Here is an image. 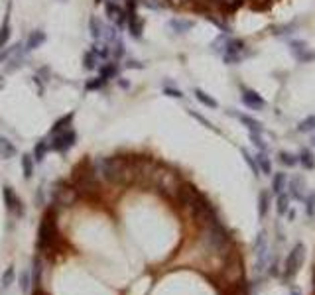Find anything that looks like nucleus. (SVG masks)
<instances>
[{
	"label": "nucleus",
	"mask_w": 315,
	"mask_h": 295,
	"mask_svg": "<svg viewBox=\"0 0 315 295\" xmlns=\"http://www.w3.org/2000/svg\"><path fill=\"white\" fill-rule=\"evenodd\" d=\"M286 183H288V175H286L284 171H280V173H274V175H272V193H276V195L284 193V189H286Z\"/></svg>",
	"instance_id": "obj_31"
},
{
	"label": "nucleus",
	"mask_w": 315,
	"mask_h": 295,
	"mask_svg": "<svg viewBox=\"0 0 315 295\" xmlns=\"http://www.w3.org/2000/svg\"><path fill=\"white\" fill-rule=\"evenodd\" d=\"M172 6H187V4H191L193 0H168Z\"/></svg>",
	"instance_id": "obj_53"
},
{
	"label": "nucleus",
	"mask_w": 315,
	"mask_h": 295,
	"mask_svg": "<svg viewBox=\"0 0 315 295\" xmlns=\"http://www.w3.org/2000/svg\"><path fill=\"white\" fill-rule=\"evenodd\" d=\"M174 199H176V201H178L183 209H187L189 213H193V209H195V207H197V205L205 199V195L199 193V189H197L195 185L181 181L180 189H178V193H176V197H174Z\"/></svg>",
	"instance_id": "obj_7"
},
{
	"label": "nucleus",
	"mask_w": 315,
	"mask_h": 295,
	"mask_svg": "<svg viewBox=\"0 0 315 295\" xmlns=\"http://www.w3.org/2000/svg\"><path fill=\"white\" fill-rule=\"evenodd\" d=\"M91 51L99 57V61H111V44H107V42H95L91 46Z\"/></svg>",
	"instance_id": "obj_24"
},
{
	"label": "nucleus",
	"mask_w": 315,
	"mask_h": 295,
	"mask_svg": "<svg viewBox=\"0 0 315 295\" xmlns=\"http://www.w3.org/2000/svg\"><path fill=\"white\" fill-rule=\"evenodd\" d=\"M254 159H256L258 169H260V175H272V159L268 158L266 152H258Z\"/></svg>",
	"instance_id": "obj_27"
},
{
	"label": "nucleus",
	"mask_w": 315,
	"mask_h": 295,
	"mask_svg": "<svg viewBox=\"0 0 315 295\" xmlns=\"http://www.w3.org/2000/svg\"><path fill=\"white\" fill-rule=\"evenodd\" d=\"M295 130H297L299 134L315 132V114H309V116H305L303 120H299V122H297V126H295Z\"/></svg>",
	"instance_id": "obj_33"
},
{
	"label": "nucleus",
	"mask_w": 315,
	"mask_h": 295,
	"mask_svg": "<svg viewBox=\"0 0 315 295\" xmlns=\"http://www.w3.org/2000/svg\"><path fill=\"white\" fill-rule=\"evenodd\" d=\"M14 279H16V272H14V268L10 266V268H6L4 273H2V287H10V285L14 283Z\"/></svg>",
	"instance_id": "obj_45"
},
{
	"label": "nucleus",
	"mask_w": 315,
	"mask_h": 295,
	"mask_svg": "<svg viewBox=\"0 0 315 295\" xmlns=\"http://www.w3.org/2000/svg\"><path fill=\"white\" fill-rule=\"evenodd\" d=\"M97 169L95 165L89 161V158H85L83 161H79L71 173V185L77 189V193L81 197H93L99 193V177H97Z\"/></svg>",
	"instance_id": "obj_3"
},
{
	"label": "nucleus",
	"mask_w": 315,
	"mask_h": 295,
	"mask_svg": "<svg viewBox=\"0 0 315 295\" xmlns=\"http://www.w3.org/2000/svg\"><path fill=\"white\" fill-rule=\"evenodd\" d=\"M313 295H315V270H313Z\"/></svg>",
	"instance_id": "obj_56"
},
{
	"label": "nucleus",
	"mask_w": 315,
	"mask_h": 295,
	"mask_svg": "<svg viewBox=\"0 0 315 295\" xmlns=\"http://www.w3.org/2000/svg\"><path fill=\"white\" fill-rule=\"evenodd\" d=\"M30 287H32V273L24 270V272L20 273V289H22L24 293H28Z\"/></svg>",
	"instance_id": "obj_47"
},
{
	"label": "nucleus",
	"mask_w": 315,
	"mask_h": 295,
	"mask_svg": "<svg viewBox=\"0 0 315 295\" xmlns=\"http://www.w3.org/2000/svg\"><path fill=\"white\" fill-rule=\"evenodd\" d=\"M297 163H299L303 169H315L313 152H311V150H307V148L299 150V154H297Z\"/></svg>",
	"instance_id": "obj_28"
},
{
	"label": "nucleus",
	"mask_w": 315,
	"mask_h": 295,
	"mask_svg": "<svg viewBox=\"0 0 315 295\" xmlns=\"http://www.w3.org/2000/svg\"><path fill=\"white\" fill-rule=\"evenodd\" d=\"M47 152H51V146H49V138H40L34 146V152H32V158L36 163H42L47 156Z\"/></svg>",
	"instance_id": "obj_20"
},
{
	"label": "nucleus",
	"mask_w": 315,
	"mask_h": 295,
	"mask_svg": "<svg viewBox=\"0 0 315 295\" xmlns=\"http://www.w3.org/2000/svg\"><path fill=\"white\" fill-rule=\"evenodd\" d=\"M268 209H270V195H268V191H260V195H258V217L264 219L268 215Z\"/></svg>",
	"instance_id": "obj_35"
},
{
	"label": "nucleus",
	"mask_w": 315,
	"mask_h": 295,
	"mask_svg": "<svg viewBox=\"0 0 315 295\" xmlns=\"http://www.w3.org/2000/svg\"><path fill=\"white\" fill-rule=\"evenodd\" d=\"M124 69H144L146 65L142 63V61H138V59H128V61H124Z\"/></svg>",
	"instance_id": "obj_51"
},
{
	"label": "nucleus",
	"mask_w": 315,
	"mask_h": 295,
	"mask_svg": "<svg viewBox=\"0 0 315 295\" xmlns=\"http://www.w3.org/2000/svg\"><path fill=\"white\" fill-rule=\"evenodd\" d=\"M113 46L111 47V59L113 61H120V59H124L126 57V46H124V42L118 38V40H114Z\"/></svg>",
	"instance_id": "obj_34"
},
{
	"label": "nucleus",
	"mask_w": 315,
	"mask_h": 295,
	"mask_svg": "<svg viewBox=\"0 0 315 295\" xmlns=\"http://www.w3.org/2000/svg\"><path fill=\"white\" fill-rule=\"evenodd\" d=\"M243 158H245V161L248 163V167L252 169L254 177H260V169H258V165H256V159H254V156H252L248 150H243Z\"/></svg>",
	"instance_id": "obj_42"
},
{
	"label": "nucleus",
	"mask_w": 315,
	"mask_h": 295,
	"mask_svg": "<svg viewBox=\"0 0 315 295\" xmlns=\"http://www.w3.org/2000/svg\"><path fill=\"white\" fill-rule=\"evenodd\" d=\"M89 32H91V38H93L95 42H101V40H103V32H105V24L101 22L97 16H91Z\"/></svg>",
	"instance_id": "obj_29"
},
{
	"label": "nucleus",
	"mask_w": 315,
	"mask_h": 295,
	"mask_svg": "<svg viewBox=\"0 0 315 295\" xmlns=\"http://www.w3.org/2000/svg\"><path fill=\"white\" fill-rule=\"evenodd\" d=\"M276 211H278V217H284V215L290 213V195H288V193H280V195H278Z\"/></svg>",
	"instance_id": "obj_36"
},
{
	"label": "nucleus",
	"mask_w": 315,
	"mask_h": 295,
	"mask_svg": "<svg viewBox=\"0 0 315 295\" xmlns=\"http://www.w3.org/2000/svg\"><path fill=\"white\" fill-rule=\"evenodd\" d=\"M10 12H12V4H8V12H6L4 22L0 26V49H4L8 46V42H10V32H12V28H10Z\"/></svg>",
	"instance_id": "obj_21"
},
{
	"label": "nucleus",
	"mask_w": 315,
	"mask_h": 295,
	"mask_svg": "<svg viewBox=\"0 0 315 295\" xmlns=\"http://www.w3.org/2000/svg\"><path fill=\"white\" fill-rule=\"evenodd\" d=\"M305 181H303V177H293L292 181H290V197L293 199H297V201H303L305 199Z\"/></svg>",
	"instance_id": "obj_23"
},
{
	"label": "nucleus",
	"mask_w": 315,
	"mask_h": 295,
	"mask_svg": "<svg viewBox=\"0 0 315 295\" xmlns=\"http://www.w3.org/2000/svg\"><path fill=\"white\" fill-rule=\"evenodd\" d=\"M32 81H34V85L38 87V94H40V96H44V92H45V83L44 81H42L38 75H34V77H32Z\"/></svg>",
	"instance_id": "obj_52"
},
{
	"label": "nucleus",
	"mask_w": 315,
	"mask_h": 295,
	"mask_svg": "<svg viewBox=\"0 0 315 295\" xmlns=\"http://www.w3.org/2000/svg\"><path fill=\"white\" fill-rule=\"evenodd\" d=\"M250 142L258 148V152H268V144L264 142L262 134H254V132H250Z\"/></svg>",
	"instance_id": "obj_44"
},
{
	"label": "nucleus",
	"mask_w": 315,
	"mask_h": 295,
	"mask_svg": "<svg viewBox=\"0 0 315 295\" xmlns=\"http://www.w3.org/2000/svg\"><path fill=\"white\" fill-rule=\"evenodd\" d=\"M81 199V195L77 193V189L71 185V183H55V189H53V203L61 205V207H73Z\"/></svg>",
	"instance_id": "obj_9"
},
{
	"label": "nucleus",
	"mask_w": 315,
	"mask_h": 295,
	"mask_svg": "<svg viewBox=\"0 0 315 295\" xmlns=\"http://www.w3.org/2000/svg\"><path fill=\"white\" fill-rule=\"evenodd\" d=\"M276 30H280V32H274V36H278V38H288L290 34H293V24H288V26H276Z\"/></svg>",
	"instance_id": "obj_50"
},
{
	"label": "nucleus",
	"mask_w": 315,
	"mask_h": 295,
	"mask_svg": "<svg viewBox=\"0 0 315 295\" xmlns=\"http://www.w3.org/2000/svg\"><path fill=\"white\" fill-rule=\"evenodd\" d=\"M311 146L315 148V134H313V138H311Z\"/></svg>",
	"instance_id": "obj_57"
},
{
	"label": "nucleus",
	"mask_w": 315,
	"mask_h": 295,
	"mask_svg": "<svg viewBox=\"0 0 315 295\" xmlns=\"http://www.w3.org/2000/svg\"><path fill=\"white\" fill-rule=\"evenodd\" d=\"M217 2H219V8H225L228 12H232V10L241 8L245 0H217Z\"/></svg>",
	"instance_id": "obj_46"
},
{
	"label": "nucleus",
	"mask_w": 315,
	"mask_h": 295,
	"mask_svg": "<svg viewBox=\"0 0 315 295\" xmlns=\"http://www.w3.org/2000/svg\"><path fill=\"white\" fill-rule=\"evenodd\" d=\"M45 40H47V36H45L44 30H34V32H30V36H28L26 42H24V51H26V53L36 51L38 47L44 46Z\"/></svg>",
	"instance_id": "obj_16"
},
{
	"label": "nucleus",
	"mask_w": 315,
	"mask_h": 295,
	"mask_svg": "<svg viewBox=\"0 0 315 295\" xmlns=\"http://www.w3.org/2000/svg\"><path fill=\"white\" fill-rule=\"evenodd\" d=\"M278 161L284 165V167H295L297 165V156L290 154V152H280L278 154Z\"/></svg>",
	"instance_id": "obj_40"
},
{
	"label": "nucleus",
	"mask_w": 315,
	"mask_h": 295,
	"mask_svg": "<svg viewBox=\"0 0 315 295\" xmlns=\"http://www.w3.org/2000/svg\"><path fill=\"white\" fill-rule=\"evenodd\" d=\"M24 63H26V57H24V49H22V51H18L16 55H12V57L4 63V71H6V73H16L18 69L24 67Z\"/></svg>",
	"instance_id": "obj_26"
},
{
	"label": "nucleus",
	"mask_w": 315,
	"mask_h": 295,
	"mask_svg": "<svg viewBox=\"0 0 315 295\" xmlns=\"http://www.w3.org/2000/svg\"><path fill=\"white\" fill-rule=\"evenodd\" d=\"M118 71H120V67H118L116 61H105V65L101 69V75H99V77H103L105 81H111V79H116V77H118Z\"/></svg>",
	"instance_id": "obj_30"
},
{
	"label": "nucleus",
	"mask_w": 315,
	"mask_h": 295,
	"mask_svg": "<svg viewBox=\"0 0 315 295\" xmlns=\"http://www.w3.org/2000/svg\"><path fill=\"white\" fill-rule=\"evenodd\" d=\"M241 101L250 111H264L266 109V101L262 99V94H258L254 89H248V87H241Z\"/></svg>",
	"instance_id": "obj_14"
},
{
	"label": "nucleus",
	"mask_w": 315,
	"mask_h": 295,
	"mask_svg": "<svg viewBox=\"0 0 315 295\" xmlns=\"http://www.w3.org/2000/svg\"><path fill=\"white\" fill-rule=\"evenodd\" d=\"M116 79H118L116 83H118V87H120V89H130V83H128L124 77H116Z\"/></svg>",
	"instance_id": "obj_54"
},
{
	"label": "nucleus",
	"mask_w": 315,
	"mask_h": 295,
	"mask_svg": "<svg viewBox=\"0 0 315 295\" xmlns=\"http://www.w3.org/2000/svg\"><path fill=\"white\" fill-rule=\"evenodd\" d=\"M99 63H101V61H99V57H97L91 49L85 53V55H83V69H87V71H95V69L99 67Z\"/></svg>",
	"instance_id": "obj_38"
},
{
	"label": "nucleus",
	"mask_w": 315,
	"mask_h": 295,
	"mask_svg": "<svg viewBox=\"0 0 315 295\" xmlns=\"http://www.w3.org/2000/svg\"><path fill=\"white\" fill-rule=\"evenodd\" d=\"M180 185H181V177L176 171L168 169V167H156L154 169V175L150 179V187H154L156 191H160L162 195H166L170 199L176 197Z\"/></svg>",
	"instance_id": "obj_5"
},
{
	"label": "nucleus",
	"mask_w": 315,
	"mask_h": 295,
	"mask_svg": "<svg viewBox=\"0 0 315 295\" xmlns=\"http://www.w3.org/2000/svg\"><path fill=\"white\" fill-rule=\"evenodd\" d=\"M97 2H101V0H97Z\"/></svg>",
	"instance_id": "obj_58"
},
{
	"label": "nucleus",
	"mask_w": 315,
	"mask_h": 295,
	"mask_svg": "<svg viewBox=\"0 0 315 295\" xmlns=\"http://www.w3.org/2000/svg\"><path fill=\"white\" fill-rule=\"evenodd\" d=\"M105 12H107L109 20L113 22V26H116L118 30H120V28H126L128 12H126V8H122L116 0H105Z\"/></svg>",
	"instance_id": "obj_11"
},
{
	"label": "nucleus",
	"mask_w": 315,
	"mask_h": 295,
	"mask_svg": "<svg viewBox=\"0 0 315 295\" xmlns=\"http://www.w3.org/2000/svg\"><path fill=\"white\" fill-rule=\"evenodd\" d=\"M303 201H305V213H307V217L313 219L315 217V193H309Z\"/></svg>",
	"instance_id": "obj_48"
},
{
	"label": "nucleus",
	"mask_w": 315,
	"mask_h": 295,
	"mask_svg": "<svg viewBox=\"0 0 315 295\" xmlns=\"http://www.w3.org/2000/svg\"><path fill=\"white\" fill-rule=\"evenodd\" d=\"M288 46H290V53L297 63H311L315 59V51H311L303 40H290Z\"/></svg>",
	"instance_id": "obj_12"
},
{
	"label": "nucleus",
	"mask_w": 315,
	"mask_h": 295,
	"mask_svg": "<svg viewBox=\"0 0 315 295\" xmlns=\"http://www.w3.org/2000/svg\"><path fill=\"white\" fill-rule=\"evenodd\" d=\"M2 197H4V205H6L8 213L20 219L24 215V205H22V201H20V197L16 195V191H14L10 185H4V187H2Z\"/></svg>",
	"instance_id": "obj_13"
},
{
	"label": "nucleus",
	"mask_w": 315,
	"mask_h": 295,
	"mask_svg": "<svg viewBox=\"0 0 315 295\" xmlns=\"http://www.w3.org/2000/svg\"><path fill=\"white\" fill-rule=\"evenodd\" d=\"M107 83H109V81H105L103 77H95V79H91V81L85 83V91H99V89H103Z\"/></svg>",
	"instance_id": "obj_43"
},
{
	"label": "nucleus",
	"mask_w": 315,
	"mask_h": 295,
	"mask_svg": "<svg viewBox=\"0 0 315 295\" xmlns=\"http://www.w3.org/2000/svg\"><path fill=\"white\" fill-rule=\"evenodd\" d=\"M219 53L223 55L225 65H239V63H243L248 55H250L245 40H241V38H228V36H226V40L223 42Z\"/></svg>",
	"instance_id": "obj_6"
},
{
	"label": "nucleus",
	"mask_w": 315,
	"mask_h": 295,
	"mask_svg": "<svg viewBox=\"0 0 315 295\" xmlns=\"http://www.w3.org/2000/svg\"><path fill=\"white\" fill-rule=\"evenodd\" d=\"M57 213L55 209H47L40 223L38 228V250L44 252V254H55L59 252V244H61V238H59V230H57Z\"/></svg>",
	"instance_id": "obj_2"
},
{
	"label": "nucleus",
	"mask_w": 315,
	"mask_h": 295,
	"mask_svg": "<svg viewBox=\"0 0 315 295\" xmlns=\"http://www.w3.org/2000/svg\"><path fill=\"white\" fill-rule=\"evenodd\" d=\"M193 94H195V99H197V103H201L203 107H207V109H219V103H217V99L215 96H211L209 92H205L203 89H193Z\"/></svg>",
	"instance_id": "obj_25"
},
{
	"label": "nucleus",
	"mask_w": 315,
	"mask_h": 295,
	"mask_svg": "<svg viewBox=\"0 0 315 295\" xmlns=\"http://www.w3.org/2000/svg\"><path fill=\"white\" fill-rule=\"evenodd\" d=\"M18 154V148L16 144L6 136H0V158L2 159H10Z\"/></svg>",
	"instance_id": "obj_22"
},
{
	"label": "nucleus",
	"mask_w": 315,
	"mask_h": 295,
	"mask_svg": "<svg viewBox=\"0 0 315 295\" xmlns=\"http://www.w3.org/2000/svg\"><path fill=\"white\" fill-rule=\"evenodd\" d=\"M32 279H34L32 283L40 287V283H42V260H40V256L34 260V268H32Z\"/></svg>",
	"instance_id": "obj_41"
},
{
	"label": "nucleus",
	"mask_w": 315,
	"mask_h": 295,
	"mask_svg": "<svg viewBox=\"0 0 315 295\" xmlns=\"http://www.w3.org/2000/svg\"><path fill=\"white\" fill-rule=\"evenodd\" d=\"M73 120H75V113H67V114H63L61 118H57V120L53 122L51 130H49V136H53V134H59V132H65V130H69V128L73 126Z\"/></svg>",
	"instance_id": "obj_19"
},
{
	"label": "nucleus",
	"mask_w": 315,
	"mask_h": 295,
	"mask_svg": "<svg viewBox=\"0 0 315 295\" xmlns=\"http://www.w3.org/2000/svg\"><path fill=\"white\" fill-rule=\"evenodd\" d=\"M290 295H301V293H299L297 289H292V293H290Z\"/></svg>",
	"instance_id": "obj_55"
},
{
	"label": "nucleus",
	"mask_w": 315,
	"mask_h": 295,
	"mask_svg": "<svg viewBox=\"0 0 315 295\" xmlns=\"http://www.w3.org/2000/svg\"><path fill=\"white\" fill-rule=\"evenodd\" d=\"M22 49H24V42H18V44L10 46L8 49H0V65H4L12 55H16V53L22 51Z\"/></svg>",
	"instance_id": "obj_37"
},
{
	"label": "nucleus",
	"mask_w": 315,
	"mask_h": 295,
	"mask_svg": "<svg viewBox=\"0 0 315 295\" xmlns=\"http://www.w3.org/2000/svg\"><path fill=\"white\" fill-rule=\"evenodd\" d=\"M201 242L213 254H226V250L230 248V236L221 221L201 227Z\"/></svg>",
	"instance_id": "obj_4"
},
{
	"label": "nucleus",
	"mask_w": 315,
	"mask_h": 295,
	"mask_svg": "<svg viewBox=\"0 0 315 295\" xmlns=\"http://www.w3.org/2000/svg\"><path fill=\"white\" fill-rule=\"evenodd\" d=\"M20 163H22L24 179H32V177H34V167H36V161H34V158H32L30 154H24L22 159H20Z\"/></svg>",
	"instance_id": "obj_32"
},
{
	"label": "nucleus",
	"mask_w": 315,
	"mask_h": 295,
	"mask_svg": "<svg viewBox=\"0 0 315 295\" xmlns=\"http://www.w3.org/2000/svg\"><path fill=\"white\" fill-rule=\"evenodd\" d=\"M75 144H77V132H75L73 128L49 136V146H51V150L57 152V154H65V152H69Z\"/></svg>",
	"instance_id": "obj_10"
},
{
	"label": "nucleus",
	"mask_w": 315,
	"mask_h": 295,
	"mask_svg": "<svg viewBox=\"0 0 315 295\" xmlns=\"http://www.w3.org/2000/svg\"><path fill=\"white\" fill-rule=\"evenodd\" d=\"M228 114L234 116V118H239V120L248 128V132H254V134H262V132H264V126H262V122H260L258 118H254V116L245 114V113H237V111H228Z\"/></svg>",
	"instance_id": "obj_15"
},
{
	"label": "nucleus",
	"mask_w": 315,
	"mask_h": 295,
	"mask_svg": "<svg viewBox=\"0 0 315 295\" xmlns=\"http://www.w3.org/2000/svg\"><path fill=\"white\" fill-rule=\"evenodd\" d=\"M162 92H164L166 96H172V99H183V96H185L178 87H172V85H164Z\"/></svg>",
	"instance_id": "obj_49"
},
{
	"label": "nucleus",
	"mask_w": 315,
	"mask_h": 295,
	"mask_svg": "<svg viewBox=\"0 0 315 295\" xmlns=\"http://www.w3.org/2000/svg\"><path fill=\"white\" fill-rule=\"evenodd\" d=\"M126 28H128V34H130L132 40H142V36H144V20L136 12H128Z\"/></svg>",
	"instance_id": "obj_17"
},
{
	"label": "nucleus",
	"mask_w": 315,
	"mask_h": 295,
	"mask_svg": "<svg viewBox=\"0 0 315 295\" xmlns=\"http://www.w3.org/2000/svg\"><path fill=\"white\" fill-rule=\"evenodd\" d=\"M187 114H189L191 118H195L197 122H201L205 128H209V130H213V132H219V130H217V128L213 126V122H211L209 118H205V116H203L201 113H197V111H193V109H187Z\"/></svg>",
	"instance_id": "obj_39"
},
{
	"label": "nucleus",
	"mask_w": 315,
	"mask_h": 295,
	"mask_svg": "<svg viewBox=\"0 0 315 295\" xmlns=\"http://www.w3.org/2000/svg\"><path fill=\"white\" fill-rule=\"evenodd\" d=\"M168 28L176 36H185L187 32H191L195 28V22L189 20V18H172V20H168Z\"/></svg>",
	"instance_id": "obj_18"
},
{
	"label": "nucleus",
	"mask_w": 315,
	"mask_h": 295,
	"mask_svg": "<svg viewBox=\"0 0 315 295\" xmlns=\"http://www.w3.org/2000/svg\"><path fill=\"white\" fill-rule=\"evenodd\" d=\"M303 256H305V246H303L301 242H297V244L292 248V252L288 254L286 264H284V273H282V277H284L286 281H290L293 275L297 273V270L301 268V264H303Z\"/></svg>",
	"instance_id": "obj_8"
},
{
	"label": "nucleus",
	"mask_w": 315,
	"mask_h": 295,
	"mask_svg": "<svg viewBox=\"0 0 315 295\" xmlns=\"http://www.w3.org/2000/svg\"><path fill=\"white\" fill-rule=\"evenodd\" d=\"M95 169L105 181L113 185L134 183V158H126V156L99 158L95 163Z\"/></svg>",
	"instance_id": "obj_1"
}]
</instances>
